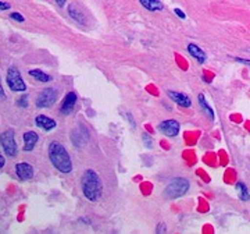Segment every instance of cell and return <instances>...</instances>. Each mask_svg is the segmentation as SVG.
<instances>
[{
	"label": "cell",
	"instance_id": "obj_1",
	"mask_svg": "<svg viewBox=\"0 0 250 234\" xmlns=\"http://www.w3.org/2000/svg\"><path fill=\"white\" fill-rule=\"evenodd\" d=\"M81 183H82V192L86 199H89L90 202H96L98 199H100L103 192V183L96 171L92 169L83 171Z\"/></svg>",
	"mask_w": 250,
	"mask_h": 234
},
{
	"label": "cell",
	"instance_id": "obj_2",
	"mask_svg": "<svg viewBox=\"0 0 250 234\" xmlns=\"http://www.w3.org/2000/svg\"><path fill=\"white\" fill-rule=\"evenodd\" d=\"M49 159L54 167L62 173H70L72 170V162L64 145L53 141L49 145Z\"/></svg>",
	"mask_w": 250,
	"mask_h": 234
},
{
	"label": "cell",
	"instance_id": "obj_3",
	"mask_svg": "<svg viewBox=\"0 0 250 234\" xmlns=\"http://www.w3.org/2000/svg\"><path fill=\"white\" fill-rule=\"evenodd\" d=\"M188 191H189V181L184 177H177L164 189V197L167 199H177L179 197H184Z\"/></svg>",
	"mask_w": 250,
	"mask_h": 234
},
{
	"label": "cell",
	"instance_id": "obj_4",
	"mask_svg": "<svg viewBox=\"0 0 250 234\" xmlns=\"http://www.w3.org/2000/svg\"><path fill=\"white\" fill-rule=\"evenodd\" d=\"M0 144L4 153L9 156V158H14L17 155V144H16V140H14V131L13 130H7L4 133H1L0 135Z\"/></svg>",
	"mask_w": 250,
	"mask_h": 234
},
{
	"label": "cell",
	"instance_id": "obj_5",
	"mask_svg": "<svg viewBox=\"0 0 250 234\" xmlns=\"http://www.w3.org/2000/svg\"><path fill=\"white\" fill-rule=\"evenodd\" d=\"M7 84L13 92H24L27 91V84L24 82L21 72L16 67H10L7 70Z\"/></svg>",
	"mask_w": 250,
	"mask_h": 234
},
{
	"label": "cell",
	"instance_id": "obj_6",
	"mask_svg": "<svg viewBox=\"0 0 250 234\" xmlns=\"http://www.w3.org/2000/svg\"><path fill=\"white\" fill-rule=\"evenodd\" d=\"M56 100H57V91L53 90V88H46V90L41 91L38 94L35 103L39 109H43L53 106Z\"/></svg>",
	"mask_w": 250,
	"mask_h": 234
},
{
	"label": "cell",
	"instance_id": "obj_7",
	"mask_svg": "<svg viewBox=\"0 0 250 234\" xmlns=\"http://www.w3.org/2000/svg\"><path fill=\"white\" fill-rule=\"evenodd\" d=\"M159 131L163 133L164 135H167V137H177L179 134V123L177 120H174V118H170V120H164V121H161L160 124H159Z\"/></svg>",
	"mask_w": 250,
	"mask_h": 234
},
{
	"label": "cell",
	"instance_id": "obj_8",
	"mask_svg": "<svg viewBox=\"0 0 250 234\" xmlns=\"http://www.w3.org/2000/svg\"><path fill=\"white\" fill-rule=\"evenodd\" d=\"M16 174L21 181H27L32 179L34 176V169L32 166L27 162H21L16 164Z\"/></svg>",
	"mask_w": 250,
	"mask_h": 234
},
{
	"label": "cell",
	"instance_id": "obj_9",
	"mask_svg": "<svg viewBox=\"0 0 250 234\" xmlns=\"http://www.w3.org/2000/svg\"><path fill=\"white\" fill-rule=\"evenodd\" d=\"M75 103H77V95H75V92H68L65 95L64 100H62L60 113L62 115H70V113H72Z\"/></svg>",
	"mask_w": 250,
	"mask_h": 234
},
{
	"label": "cell",
	"instance_id": "obj_10",
	"mask_svg": "<svg viewBox=\"0 0 250 234\" xmlns=\"http://www.w3.org/2000/svg\"><path fill=\"white\" fill-rule=\"evenodd\" d=\"M167 95H168V98H170L171 100H174L177 105L182 106V108H190V106H192V100L189 99V96L184 95V94H181V92L168 91V92H167Z\"/></svg>",
	"mask_w": 250,
	"mask_h": 234
},
{
	"label": "cell",
	"instance_id": "obj_11",
	"mask_svg": "<svg viewBox=\"0 0 250 234\" xmlns=\"http://www.w3.org/2000/svg\"><path fill=\"white\" fill-rule=\"evenodd\" d=\"M35 123L36 126L39 127V128H42L43 131H50V130H53L54 127H56V121H54L53 118L45 116V115L36 116Z\"/></svg>",
	"mask_w": 250,
	"mask_h": 234
},
{
	"label": "cell",
	"instance_id": "obj_12",
	"mask_svg": "<svg viewBox=\"0 0 250 234\" xmlns=\"http://www.w3.org/2000/svg\"><path fill=\"white\" fill-rule=\"evenodd\" d=\"M39 137L36 134L35 131H27L24 134V151L25 152H29L35 148L36 142H38Z\"/></svg>",
	"mask_w": 250,
	"mask_h": 234
},
{
	"label": "cell",
	"instance_id": "obj_13",
	"mask_svg": "<svg viewBox=\"0 0 250 234\" xmlns=\"http://www.w3.org/2000/svg\"><path fill=\"white\" fill-rule=\"evenodd\" d=\"M188 52H189V54H190L193 59H196L200 64L205 63L206 59H207V54H206L199 46L195 45V44H189V45H188Z\"/></svg>",
	"mask_w": 250,
	"mask_h": 234
},
{
	"label": "cell",
	"instance_id": "obj_14",
	"mask_svg": "<svg viewBox=\"0 0 250 234\" xmlns=\"http://www.w3.org/2000/svg\"><path fill=\"white\" fill-rule=\"evenodd\" d=\"M139 3L149 11H161L164 9V4L160 0H139Z\"/></svg>",
	"mask_w": 250,
	"mask_h": 234
},
{
	"label": "cell",
	"instance_id": "obj_15",
	"mask_svg": "<svg viewBox=\"0 0 250 234\" xmlns=\"http://www.w3.org/2000/svg\"><path fill=\"white\" fill-rule=\"evenodd\" d=\"M68 14H70V17H71L72 20H75L77 23H80L81 25H83V24H85L83 14H82L80 10L77 9L74 4H70V6H68Z\"/></svg>",
	"mask_w": 250,
	"mask_h": 234
},
{
	"label": "cell",
	"instance_id": "obj_16",
	"mask_svg": "<svg viewBox=\"0 0 250 234\" xmlns=\"http://www.w3.org/2000/svg\"><path fill=\"white\" fill-rule=\"evenodd\" d=\"M29 75L34 77L36 81L39 82H50L53 80V77H50L49 74L41 71V70H29Z\"/></svg>",
	"mask_w": 250,
	"mask_h": 234
},
{
	"label": "cell",
	"instance_id": "obj_17",
	"mask_svg": "<svg viewBox=\"0 0 250 234\" xmlns=\"http://www.w3.org/2000/svg\"><path fill=\"white\" fill-rule=\"evenodd\" d=\"M235 188H236V192H238V195H239V198H241L242 201H249L250 194H249V191H248L246 184H243V183L239 181V183H236Z\"/></svg>",
	"mask_w": 250,
	"mask_h": 234
},
{
	"label": "cell",
	"instance_id": "obj_18",
	"mask_svg": "<svg viewBox=\"0 0 250 234\" xmlns=\"http://www.w3.org/2000/svg\"><path fill=\"white\" fill-rule=\"evenodd\" d=\"M199 103H200V106H202V109L205 110V113L207 115V116L210 117L211 120H214V113H213V110H211V108L206 103V99H205V95H199Z\"/></svg>",
	"mask_w": 250,
	"mask_h": 234
},
{
	"label": "cell",
	"instance_id": "obj_19",
	"mask_svg": "<svg viewBox=\"0 0 250 234\" xmlns=\"http://www.w3.org/2000/svg\"><path fill=\"white\" fill-rule=\"evenodd\" d=\"M142 140L145 141V145H146V148H153V140L149 137V135L146 134V133H143L142 134Z\"/></svg>",
	"mask_w": 250,
	"mask_h": 234
},
{
	"label": "cell",
	"instance_id": "obj_20",
	"mask_svg": "<svg viewBox=\"0 0 250 234\" xmlns=\"http://www.w3.org/2000/svg\"><path fill=\"white\" fill-rule=\"evenodd\" d=\"M17 105L20 108H28V96L27 95H22L20 100L17 102Z\"/></svg>",
	"mask_w": 250,
	"mask_h": 234
},
{
	"label": "cell",
	"instance_id": "obj_21",
	"mask_svg": "<svg viewBox=\"0 0 250 234\" xmlns=\"http://www.w3.org/2000/svg\"><path fill=\"white\" fill-rule=\"evenodd\" d=\"M10 17L13 18V20H16V21H18V23H24V17L21 14H18V13H11Z\"/></svg>",
	"mask_w": 250,
	"mask_h": 234
},
{
	"label": "cell",
	"instance_id": "obj_22",
	"mask_svg": "<svg viewBox=\"0 0 250 234\" xmlns=\"http://www.w3.org/2000/svg\"><path fill=\"white\" fill-rule=\"evenodd\" d=\"M166 230H167V226H166V223H164V222H160L159 226H157V229H156V232H157V233H164Z\"/></svg>",
	"mask_w": 250,
	"mask_h": 234
},
{
	"label": "cell",
	"instance_id": "obj_23",
	"mask_svg": "<svg viewBox=\"0 0 250 234\" xmlns=\"http://www.w3.org/2000/svg\"><path fill=\"white\" fill-rule=\"evenodd\" d=\"M6 10H10V4H9V3L0 1V11H6Z\"/></svg>",
	"mask_w": 250,
	"mask_h": 234
},
{
	"label": "cell",
	"instance_id": "obj_24",
	"mask_svg": "<svg viewBox=\"0 0 250 234\" xmlns=\"http://www.w3.org/2000/svg\"><path fill=\"white\" fill-rule=\"evenodd\" d=\"M174 13H175V14H177L179 18H182V20L187 17V16H185V13H184V11H182L181 9H175V10H174Z\"/></svg>",
	"mask_w": 250,
	"mask_h": 234
},
{
	"label": "cell",
	"instance_id": "obj_25",
	"mask_svg": "<svg viewBox=\"0 0 250 234\" xmlns=\"http://www.w3.org/2000/svg\"><path fill=\"white\" fill-rule=\"evenodd\" d=\"M235 60H236V62H239V63H242V64H248V66H250V60H245V59H241V57H236Z\"/></svg>",
	"mask_w": 250,
	"mask_h": 234
},
{
	"label": "cell",
	"instance_id": "obj_26",
	"mask_svg": "<svg viewBox=\"0 0 250 234\" xmlns=\"http://www.w3.org/2000/svg\"><path fill=\"white\" fill-rule=\"evenodd\" d=\"M6 95H4V91H3V87H1V81H0V99H4Z\"/></svg>",
	"mask_w": 250,
	"mask_h": 234
},
{
	"label": "cell",
	"instance_id": "obj_27",
	"mask_svg": "<svg viewBox=\"0 0 250 234\" xmlns=\"http://www.w3.org/2000/svg\"><path fill=\"white\" fill-rule=\"evenodd\" d=\"M3 166H4V158H3V155L0 152V169H3Z\"/></svg>",
	"mask_w": 250,
	"mask_h": 234
},
{
	"label": "cell",
	"instance_id": "obj_28",
	"mask_svg": "<svg viewBox=\"0 0 250 234\" xmlns=\"http://www.w3.org/2000/svg\"><path fill=\"white\" fill-rule=\"evenodd\" d=\"M65 1H67V0H56V3H57L60 7H62V6H64V3H65Z\"/></svg>",
	"mask_w": 250,
	"mask_h": 234
}]
</instances>
